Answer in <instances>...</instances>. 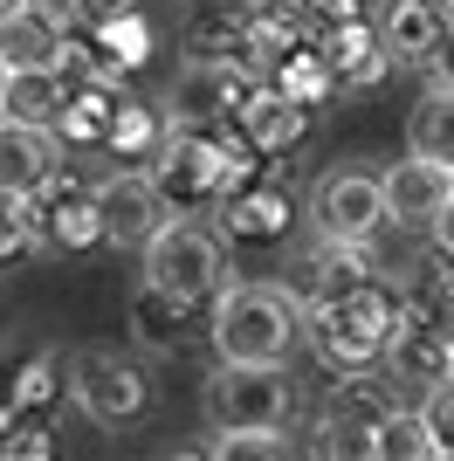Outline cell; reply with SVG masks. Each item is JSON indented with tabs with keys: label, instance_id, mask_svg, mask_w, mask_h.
Segmentation results:
<instances>
[{
	"label": "cell",
	"instance_id": "11",
	"mask_svg": "<svg viewBox=\"0 0 454 461\" xmlns=\"http://www.w3.org/2000/svg\"><path fill=\"white\" fill-rule=\"evenodd\" d=\"M386 179V221L393 228H434L440 213L454 207V166H440V158H399Z\"/></svg>",
	"mask_w": 454,
	"mask_h": 461
},
{
	"label": "cell",
	"instance_id": "29",
	"mask_svg": "<svg viewBox=\"0 0 454 461\" xmlns=\"http://www.w3.org/2000/svg\"><path fill=\"white\" fill-rule=\"evenodd\" d=\"M434 241H440V255H448V262H454V207H448V213H440V221H434Z\"/></svg>",
	"mask_w": 454,
	"mask_h": 461
},
{
	"label": "cell",
	"instance_id": "4",
	"mask_svg": "<svg viewBox=\"0 0 454 461\" xmlns=\"http://www.w3.org/2000/svg\"><path fill=\"white\" fill-rule=\"evenodd\" d=\"M255 90H262V83L248 77L241 62L186 56L179 77H172V90H166V124L172 131H227V124H241Z\"/></svg>",
	"mask_w": 454,
	"mask_h": 461
},
{
	"label": "cell",
	"instance_id": "9",
	"mask_svg": "<svg viewBox=\"0 0 454 461\" xmlns=\"http://www.w3.org/2000/svg\"><path fill=\"white\" fill-rule=\"evenodd\" d=\"M448 345H454V330L440 324V303L434 296H406V317H399V338L386 351V372L434 393V385H448Z\"/></svg>",
	"mask_w": 454,
	"mask_h": 461
},
{
	"label": "cell",
	"instance_id": "6",
	"mask_svg": "<svg viewBox=\"0 0 454 461\" xmlns=\"http://www.w3.org/2000/svg\"><path fill=\"white\" fill-rule=\"evenodd\" d=\"M289 406H296V393H289L283 366H276V372L221 366L213 385H207V413L221 420V434H283Z\"/></svg>",
	"mask_w": 454,
	"mask_h": 461
},
{
	"label": "cell",
	"instance_id": "24",
	"mask_svg": "<svg viewBox=\"0 0 454 461\" xmlns=\"http://www.w3.org/2000/svg\"><path fill=\"white\" fill-rule=\"evenodd\" d=\"M90 41H96V49H104V56L117 62V69H132V62H145V56H151V28L132 14V7H124V14H111V21H104V28H96Z\"/></svg>",
	"mask_w": 454,
	"mask_h": 461
},
{
	"label": "cell",
	"instance_id": "15",
	"mask_svg": "<svg viewBox=\"0 0 454 461\" xmlns=\"http://www.w3.org/2000/svg\"><path fill=\"white\" fill-rule=\"evenodd\" d=\"M448 28H454V14L434 7V0H393L386 21H378V41H386V56H393V62H420V69H427Z\"/></svg>",
	"mask_w": 454,
	"mask_h": 461
},
{
	"label": "cell",
	"instance_id": "1",
	"mask_svg": "<svg viewBox=\"0 0 454 461\" xmlns=\"http://www.w3.org/2000/svg\"><path fill=\"white\" fill-rule=\"evenodd\" d=\"M399 317H406V296H393L386 283H365V289H351V296H338L331 310L303 317V330H310V351H317L323 372L359 379V372H386Z\"/></svg>",
	"mask_w": 454,
	"mask_h": 461
},
{
	"label": "cell",
	"instance_id": "3",
	"mask_svg": "<svg viewBox=\"0 0 454 461\" xmlns=\"http://www.w3.org/2000/svg\"><path fill=\"white\" fill-rule=\"evenodd\" d=\"M145 283L193 310V303H221L227 289H234V276H227V255H221V241H213L207 228L172 221V228L145 249Z\"/></svg>",
	"mask_w": 454,
	"mask_h": 461
},
{
	"label": "cell",
	"instance_id": "34",
	"mask_svg": "<svg viewBox=\"0 0 454 461\" xmlns=\"http://www.w3.org/2000/svg\"><path fill=\"white\" fill-rule=\"evenodd\" d=\"M434 7H448V14H454V0H434Z\"/></svg>",
	"mask_w": 454,
	"mask_h": 461
},
{
	"label": "cell",
	"instance_id": "26",
	"mask_svg": "<svg viewBox=\"0 0 454 461\" xmlns=\"http://www.w3.org/2000/svg\"><path fill=\"white\" fill-rule=\"evenodd\" d=\"M7 461H56V434H49V420L14 413V427H7Z\"/></svg>",
	"mask_w": 454,
	"mask_h": 461
},
{
	"label": "cell",
	"instance_id": "13",
	"mask_svg": "<svg viewBox=\"0 0 454 461\" xmlns=\"http://www.w3.org/2000/svg\"><path fill=\"white\" fill-rule=\"evenodd\" d=\"M76 83L62 69H41V77H0V124H21V131H62V111H69Z\"/></svg>",
	"mask_w": 454,
	"mask_h": 461
},
{
	"label": "cell",
	"instance_id": "22",
	"mask_svg": "<svg viewBox=\"0 0 454 461\" xmlns=\"http://www.w3.org/2000/svg\"><path fill=\"white\" fill-rule=\"evenodd\" d=\"M310 461H378V427L344 420V413H317V427H310Z\"/></svg>",
	"mask_w": 454,
	"mask_h": 461
},
{
	"label": "cell",
	"instance_id": "12",
	"mask_svg": "<svg viewBox=\"0 0 454 461\" xmlns=\"http://www.w3.org/2000/svg\"><path fill=\"white\" fill-rule=\"evenodd\" d=\"M69 35H56L35 7L0 14V77H41V69H69Z\"/></svg>",
	"mask_w": 454,
	"mask_h": 461
},
{
	"label": "cell",
	"instance_id": "18",
	"mask_svg": "<svg viewBox=\"0 0 454 461\" xmlns=\"http://www.w3.org/2000/svg\"><path fill=\"white\" fill-rule=\"evenodd\" d=\"M0 379H7V413H35L62 393V351H28V358H14V366H0Z\"/></svg>",
	"mask_w": 454,
	"mask_h": 461
},
{
	"label": "cell",
	"instance_id": "30",
	"mask_svg": "<svg viewBox=\"0 0 454 461\" xmlns=\"http://www.w3.org/2000/svg\"><path fill=\"white\" fill-rule=\"evenodd\" d=\"M151 461H207V455H193V447H166V455H151Z\"/></svg>",
	"mask_w": 454,
	"mask_h": 461
},
{
	"label": "cell",
	"instance_id": "14",
	"mask_svg": "<svg viewBox=\"0 0 454 461\" xmlns=\"http://www.w3.org/2000/svg\"><path fill=\"white\" fill-rule=\"evenodd\" d=\"M234 131L248 138V152H255V158H283L289 145L310 131V111H303L296 96H283L276 83H262V90L248 96V111H241V124H234Z\"/></svg>",
	"mask_w": 454,
	"mask_h": 461
},
{
	"label": "cell",
	"instance_id": "10",
	"mask_svg": "<svg viewBox=\"0 0 454 461\" xmlns=\"http://www.w3.org/2000/svg\"><path fill=\"white\" fill-rule=\"evenodd\" d=\"M14 207L35 221V234L49 241V249H96V241H104L96 186H83V179H69V173H56L35 200H14Z\"/></svg>",
	"mask_w": 454,
	"mask_h": 461
},
{
	"label": "cell",
	"instance_id": "5",
	"mask_svg": "<svg viewBox=\"0 0 454 461\" xmlns=\"http://www.w3.org/2000/svg\"><path fill=\"white\" fill-rule=\"evenodd\" d=\"M310 228L317 241L338 249H372V234L386 228V179L359 173V166H331L310 179Z\"/></svg>",
	"mask_w": 454,
	"mask_h": 461
},
{
	"label": "cell",
	"instance_id": "35",
	"mask_svg": "<svg viewBox=\"0 0 454 461\" xmlns=\"http://www.w3.org/2000/svg\"><path fill=\"white\" fill-rule=\"evenodd\" d=\"M0 213H7V193H0Z\"/></svg>",
	"mask_w": 454,
	"mask_h": 461
},
{
	"label": "cell",
	"instance_id": "33",
	"mask_svg": "<svg viewBox=\"0 0 454 461\" xmlns=\"http://www.w3.org/2000/svg\"><path fill=\"white\" fill-rule=\"evenodd\" d=\"M448 303H454V269H448Z\"/></svg>",
	"mask_w": 454,
	"mask_h": 461
},
{
	"label": "cell",
	"instance_id": "16",
	"mask_svg": "<svg viewBox=\"0 0 454 461\" xmlns=\"http://www.w3.org/2000/svg\"><path fill=\"white\" fill-rule=\"evenodd\" d=\"M49 179H56V131L0 124V193L7 200H35Z\"/></svg>",
	"mask_w": 454,
	"mask_h": 461
},
{
	"label": "cell",
	"instance_id": "23",
	"mask_svg": "<svg viewBox=\"0 0 454 461\" xmlns=\"http://www.w3.org/2000/svg\"><path fill=\"white\" fill-rule=\"evenodd\" d=\"M323 413H344V420L378 427L386 413H393V393H386V379H378V372H359V379H331V400H323Z\"/></svg>",
	"mask_w": 454,
	"mask_h": 461
},
{
	"label": "cell",
	"instance_id": "8",
	"mask_svg": "<svg viewBox=\"0 0 454 461\" xmlns=\"http://www.w3.org/2000/svg\"><path fill=\"white\" fill-rule=\"evenodd\" d=\"M96 221H104V241L117 249H151L172 228V200L151 173H111L96 179Z\"/></svg>",
	"mask_w": 454,
	"mask_h": 461
},
{
	"label": "cell",
	"instance_id": "19",
	"mask_svg": "<svg viewBox=\"0 0 454 461\" xmlns=\"http://www.w3.org/2000/svg\"><path fill=\"white\" fill-rule=\"evenodd\" d=\"M289 221V200L276 186H248L234 193V200H221V228L234 234V241H276Z\"/></svg>",
	"mask_w": 454,
	"mask_h": 461
},
{
	"label": "cell",
	"instance_id": "31",
	"mask_svg": "<svg viewBox=\"0 0 454 461\" xmlns=\"http://www.w3.org/2000/svg\"><path fill=\"white\" fill-rule=\"evenodd\" d=\"M14 7H28V0H0V14H14Z\"/></svg>",
	"mask_w": 454,
	"mask_h": 461
},
{
	"label": "cell",
	"instance_id": "17",
	"mask_svg": "<svg viewBox=\"0 0 454 461\" xmlns=\"http://www.w3.org/2000/svg\"><path fill=\"white\" fill-rule=\"evenodd\" d=\"M124 324H132V345L145 358H172L186 345V303H172L166 289H151L145 276L132 283V303H124Z\"/></svg>",
	"mask_w": 454,
	"mask_h": 461
},
{
	"label": "cell",
	"instance_id": "21",
	"mask_svg": "<svg viewBox=\"0 0 454 461\" xmlns=\"http://www.w3.org/2000/svg\"><path fill=\"white\" fill-rule=\"evenodd\" d=\"M378 461H448V447L434 441V427L420 406H393L378 420Z\"/></svg>",
	"mask_w": 454,
	"mask_h": 461
},
{
	"label": "cell",
	"instance_id": "28",
	"mask_svg": "<svg viewBox=\"0 0 454 461\" xmlns=\"http://www.w3.org/2000/svg\"><path fill=\"white\" fill-rule=\"evenodd\" d=\"M427 90H454V28H448V35H440L434 62H427Z\"/></svg>",
	"mask_w": 454,
	"mask_h": 461
},
{
	"label": "cell",
	"instance_id": "20",
	"mask_svg": "<svg viewBox=\"0 0 454 461\" xmlns=\"http://www.w3.org/2000/svg\"><path fill=\"white\" fill-rule=\"evenodd\" d=\"M406 152L454 166V90H427L406 117Z\"/></svg>",
	"mask_w": 454,
	"mask_h": 461
},
{
	"label": "cell",
	"instance_id": "25",
	"mask_svg": "<svg viewBox=\"0 0 454 461\" xmlns=\"http://www.w3.org/2000/svg\"><path fill=\"white\" fill-rule=\"evenodd\" d=\"M207 461H289V441L283 434H221Z\"/></svg>",
	"mask_w": 454,
	"mask_h": 461
},
{
	"label": "cell",
	"instance_id": "27",
	"mask_svg": "<svg viewBox=\"0 0 454 461\" xmlns=\"http://www.w3.org/2000/svg\"><path fill=\"white\" fill-rule=\"evenodd\" d=\"M420 413H427V427H434V441L448 447V461H454V385H434V393L420 400Z\"/></svg>",
	"mask_w": 454,
	"mask_h": 461
},
{
	"label": "cell",
	"instance_id": "7",
	"mask_svg": "<svg viewBox=\"0 0 454 461\" xmlns=\"http://www.w3.org/2000/svg\"><path fill=\"white\" fill-rule=\"evenodd\" d=\"M69 400L83 406L96 427H124V420L145 413L151 379H145V366L117 358V351H83V358L69 366Z\"/></svg>",
	"mask_w": 454,
	"mask_h": 461
},
{
	"label": "cell",
	"instance_id": "32",
	"mask_svg": "<svg viewBox=\"0 0 454 461\" xmlns=\"http://www.w3.org/2000/svg\"><path fill=\"white\" fill-rule=\"evenodd\" d=\"M448 385H454V345H448Z\"/></svg>",
	"mask_w": 454,
	"mask_h": 461
},
{
	"label": "cell",
	"instance_id": "2",
	"mask_svg": "<svg viewBox=\"0 0 454 461\" xmlns=\"http://www.w3.org/2000/svg\"><path fill=\"white\" fill-rule=\"evenodd\" d=\"M303 330V310L296 296H289L283 283H234L213 303V358L221 366H248V372H276L289 358V345H296Z\"/></svg>",
	"mask_w": 454,
	"mask_h": 461
}]
</instances>
